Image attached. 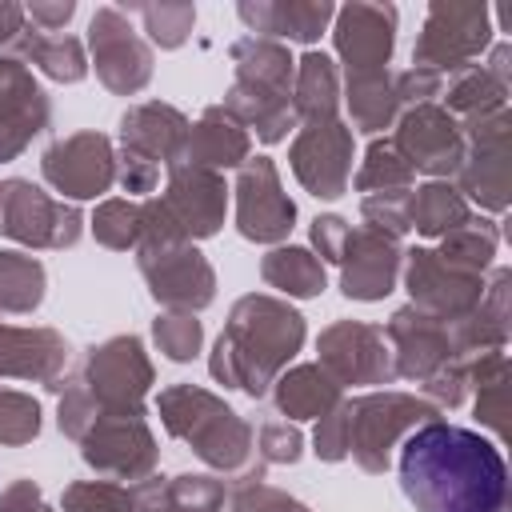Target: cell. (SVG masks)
I'll return each mask as SVG.
<instances>
[{
	"label": "cell",
	"instance_id": "1",
	"mask_svg": "<svg viewBox=\"0 0 512 512\" xmlns=\"http://www.w3.org/2000/svg\"><path fill=\"white\" fill-rule=\"evenodd\" d=\"M400 488L416 512H504L508 468L480 432L428 420L400 444Z\"/></svg>",
	"mask_w": 512,
	"mask_h": 512
},
{
	"label": "cell",
	"instance_id": "2",
	"mask_svg": "<svg viewBox=\"0 0 512 512\" xmlns=\"http://www.w3.org/2000/svg\"><path fill=\"white\" fill-rule=\"evenodd\" d=\"M304 344V316L276 296H244L212 352V376L224 388L264 396L280 368Z\"/></svg>",
	"mask_w": 512,
	"mask_h": 512
},
{
	"label": "cell",
	"instance_id": "3",
	"mask_svg": "<svg viewBox=\"0 0 512 512\" xmlns=\"http://www.w3.org/2000/svg\"><path fill=\"white\" fill-rule=\"evenodd\" d=\"M160 420L204 464H212L220 472L260 476V468H252V428L212 392H204L196 384L164 388L160 392Z\"/></svg>",
	"mask_w": 512,
	"mask_h": 512
},
{
	"label": "cell",
	"instance_id": "4",
	"mask_svg": "<svg viewBox=\"0 0 512 512\" xmlns=\"http://www.w3.org/2000/svg\"><path fill=\"white\" fill-rule=\"evenodd\" d=\"M440 408L428 400H416L408 392H372L360 400H348V456L364 472H384L392 448L420 424L436 420Z\"/></svg>",
	"mask_w": 512,
	"mask_h": 512
},
{
	"label": "cell",
	"instance_id": "5",
	"mask_svg": "<svg viewBox=\"0 0 512 512\" xmlns=\"http://www.w3.org/2000/svg\"><path fill=\"white\" fill-rule=\"evenodd\" d=\"M492 12L488 4L468 0H436L424 16V32L412 48V64L432 72H460L492 44Z\"/></svg>",
	"mask_w": 512,
	"mask_h": 512
},
{
	"label": "cell",
	"instance_id": "6",
	"mask_svg": "<svg viewBox=\"0 0 512 512\" xmlns=\"http://www.w3.org/2000/svg\"><path fill=\"white\" fill-rule=\"evenodd\" d=\"M80 384L96 400L100 416L140 412V400L152 384V364L144 356V344L136 336H112L100 348L88 352Z\"/></svg>",
	"mask_w": 512,
	"mask_h": 512
},
{
	"label": "cell",
	"instance_id": "7",
	"mask_svg": "<svg viewBox=\"0 0 512 512\" xmlns=\"http://www.w3.org/2000/svg\"><path fill=\"white\" fill-rule=\"evenodd\" d=\"M508 132H512L508 108L468 120V132H464L468 152H464V164L456 172L460 176L456 192H468L472 200H480V208H492V212H500L508 204V188H512Z\"/></svg>",
	"mask_w": 512,
	"mask_h": 512
},
{
	"label": "cell",
	"instance_id": "8",
	"mask_svg": "<svg viewBox=\"0 0 512 512\" xmlns=\"http://www.w3.org/2000/svg\"><path fill=\"white\" fill-rule=\"evenodd\" d=\"M88 48L96 76L116 96H136L152 80V48L136 36L120 8H96L88 20Z\"/></svg>",
	"mask_w": 512,
	"mask_h": 512
},
{
	"label": "cell",
	"instance_id": "9",
	"mask_svg": "<svg viewBox=\"0 0 512 512\" xmlns=\"http://www.w3.org/2000/svg\"><path fill=\"white\" fill-rule=\"evenodd\" d=\"M0 236H12L32 248H64L80 236V212L72 204H56L28 180L0 184Z\"/></svg>",
	"mask_w": 512,
	"mask_h": 512
},
{
	"label": "cell",
	"instance_id": "10",
	"mask_svg": "<svg viewBox=\"0 0 512 512\" xmlns=\"http://www.w3.org/2000/svg\"><path fill=\"white\" fill-rule=\"evenodd\" d=\"M140 256V272L148 280V292L176 308V312H196L204 304H212L216 296V276L208 268V260L188 244H136Z\"/></svg>",
	"mask_w": 512,
	"mask_h": 512
},
{
	"label": "cell",
	"instance_id": "11",
	"mask_svg": "<svg viewBox=\"0 0 512 512\" xmlns=\"http://www.w3.org/2000/svg\"><path fill=\"white\" fill-rule=\"evenodd\" d=\"M396 152L408 160L412 172H428V176H452L464 164V128L452 120L448 108L436 104H420L408 108L396 124Z\"/></svg>",
	"mask_w": 512,
	"mask_h": 512
},
{
	"label": "cell",
	"instance_id": "12",
	"mask_svg": "<svg viewBox=\"0 0 512 512\" xmlns=\"http://www.w3.org/2000/svg\"><path fill=\"white\" fill-rule=\"evenodd\" d=\"M320 368L336 384H388L396 376L384 328L340 320L320 332Z\"/></svg>",
	"mask_w": 512,
	"mask_h": 512
},
{
	"label": "cell",
	"instance_id": "13",
	"mask_svg": "<svg viewBox=\"0 0 512 512\" xmlns=\"http://www.w3.org/2000/svg\"><path fill=\"white\" fill-rule=\"evenodd\" d=\"M80 456L104 472V476H120V480H140L152 472L156 464V440L144 424L140 412H120V416H100L84 440H80Z\"/></svg>",
	"mask_w": 512,
	"mask_h": 512
},
{
	"label": "cell",
	"instance_id": "14",
	"mask_svg": "<svg viewBox=\"0 0 512 512\" xmlns=\"http://www.w3.org/2000/svg\"><path fill=\"white\" fill-rule=\"evenodd\" d=\"M292 172L312 196L336 200L352 176V128L340 120L304 124L292 144Z\"/></svg>",
	"mask_w": 512,
	"mask_h": 512
},
{
	"label": "cell",
	"instance_id": "15",
	"mask_svg": "<svg viewBox=\"0 0 512 512\" xmlns=\"http://www.w3.org/2000/svg\"><path fill=\"white\" fill-rule=\"evenodd\" d=\"M408 292H412V308H420L444 324H456L480 304L484 284H480V276H468V272L452 268L448 260H440V252L412 248L408 252Z\"/></svg>",
	"mask_w": 512,
	"mask_h": 512
},
{
	"label": "cell",
	"instance_id": "16",
	"mask_svg": "<svg viewBox=\"0 0 512 512\" xmlns=\"http://www.w3.org/2000/svg\"><path fill=\"white\" fill-rule=\"evenodd\" d=\"M292 220H296V204L280 188L276 164L268 156L248 160L240 180H236V228H240V236H248L256 244H272V240H284L292 232Z\"/></svg>",
	"mask_w": 512,
	"mask_h": 512
},
{
	"label": "cell",
	"instance_id": "17",
	"mask_svg": "<svg viewBox=\"0 0 512 512\" xmlns=\"http://www.w3.org/2000/svg\"><path fill=\"white\" fill-rule=\"evenodd\" d=\"M40 168H44V180L72 200L100 196L116 180V156H112L108 136L100 132H76L68 140H56L44 152Z\"/></svg>",
	"mask_w": 512,
	"mask_h": 512
},
{
	"label": "cell",
	"instance_id": "18",
	"mask_svg": "<svg viewBox=\"0 0 512 512\" xmlns=\"http://www.w3.org/2000/svg\"><path fill=\"white\" fill-rule=\"evenodd\" d=\"M164 220L176 228L180 240L192 236H212L224 224V204H228V188L216 172L208 168H192V164H172V180L168 192L156 200Z\"/></svg>",
	"mask_w": 512,
	"mask_h": 512
},
{
	"label": "cell",
	"instance_id": "19",
	"mask_svg": "<svg viewBox=\"0 0 512 512\" xmlns=\"http://www.w3.org/2000/svg\"><path fill=\"white\" fill-rule=\"evenodd\" d=\"M336 52L348 68V76L360 72H384L388 56L396 48V8L392 4H348L336 8Z\"/></svg>",
	"mask_w": 512,
	"mask_h": 512
},
{
	"label": "cell",
	"instance_id": "20",
	"mask_svg": "<svg viewBox=\"0 0 512 512\" xmlns=\"http://www.w3.org/2000/svg\"><path fill=\"white\" fill-rule=\"evenodd\" d=\"M388 340H392V364H396V376H408V380H428L436 368H444L448 360H456V344H452V324L420 312V308H400L392 320H388Z\"/></svg>",
	"mask_w": 512,
	"mask_h": 512
},
{
	"label": "cell",
	"instance_id": "21",
	"mask_svg": "<svg viewBox=\"0 0 512 512\" xmlns=\"http://www.w3.org/2000/svg\"><path fill=\"white\" fill-rule=\"evenodd\" d=\"M52 120L48 96L36 88L20 60H0V164L20 156L32 136H40Z\"/></svg>",
	"mask_w": 512,
	"mask_h": 512
},
{
	"label": "cell",
	"instance_id": "22",
	"mask_svg": "<svg viewBox=\"0 0 512 512\" xmlns=\"http://www.w3.org/2000/svg\"><path fill=\"white\" fill-rule=\"evenodd\" d=\"M340 272V288L352 300H384L396 284V268H400V248L396 236H384L376 228H348L344 252L336 260Z\"/></svg>",
	"mask_w": 512,
	"mask_h": 512
},
{
	"label": "cell",
	"instance_id": "23",
	"mask_svg": "<svg viewBox=\"0 0 512 512\" xmlns=\"http://www.w3.org/2000/svg\"><path fill=\"white\" fill-rule=\"evenodd\" d=\"M120 140L124 152H136L152 164H180L184 160V140H188V120L172 104H136L120 116Z\"/></svg>",
	"mask_w": 512,
	"mask_h": 512
},
{
	"label": "cell",
	"instance_id": "24",
	"mask_svg": "<svg viewBox=\"0 0 512 512\" xmlns=\"http://www.w3.org/2000/svg\"><path fill=\"white\" fill-rule=\"evenodd\" d=\"M68 360V344L52 328H8L0 324V376L44 380L60 392V368Z\"/></svg>",
	"mask_w": 512,
	"mask_h": 512
},
{
	"label": "cell",
	"instance_id": "25",
	"mask_svg": "<svg viewBox=\"0 0 512 512\" xmlns=\"http://www.w3.org/2000/svg\"><path fill=\"white\" fill-rule=\"evenodd\" d=\"M240 20L256 32V36H284V40H300V44H316L320 32L328 28V20L336 16V8L328 0H256V4H240L236 8Z\"/></svg>",
	"mask_w": 512,
	"mask_h": 512
},
{
	"label": "cell",
	"instance_id": "26",
	"mask_svg": "<svg viewBox=\"0 0 512 512\" xmlns=\"http://www.w3.org/2000/svg\"><path fill=\"white\" fill-rule=\"evenodd\" d=\"M248 160V132L224 112V108H208L192 128H188V140H184V160L180 164H192V168H236Z\"/></svg>",
	"mask_w": 512,
	"mask_h": 512
},
{
	"label": "cell",
	"instance_id": "27",
	"mask_svg": "<svg viewBox=\"0 0 512 512\" xmlns=\"http://www.w3.org/2000/svg\"><path fill=\"white\" fill-rule=\"evenodd\" d=\"M272 400L288 420H312V416H328L340 404V384L320 364H300L276 376Z\"/></svg>",
	"mask_w": 512,
	"mask_h": 512
},
{
	"label": "cell",
	"instance_id": "28",
	"mask_svg": "<svg viewBox=\"0 0 512 512\" xmlns=\"http://www.w3.org/2000/svg\"><path fill=\"white\" fill-rule=\"evenodd\" d=\"M12 60L20 64H36L40 72H48L52 80L76 84L88 76V60L76 36H60V32H40L32 24H24L20 40L12 44Z\"/></svg>",
	"mask_w": 512,
	"mask_h": 512
},
{
	"label": "cell",
	"instance_id": "29",
	"mask_svg": "<svg viewBox=\"0 0 512 512\" xmlns=\"http://www.w3.org/2000/svg\"><path fill=\"white\" fill-rule=\"evenodd\" d=\"M232 64H236V80H240V84L292 96L296 60L288 56L284 44L264 40V36H244V40L232 44Z\"/></svg>",
	"mask_w": 512,
	"mask_h": 512
},
{
	"label": "cell",
	"instance_id": "30",
	"mask_svg": "<svg viewBox=\"0 0 512 512\" xmlns=\"http://www.w3.org/2000/svg\"><path fill=\"white\" fill-rule=\"evenodd\" d=\"M336 104H340L336 64L324 52H304L296 60V76H292V112L304 116V124L336 120Z\"/></svg>",
	"mask_w": 512,
	"mask_h": 512
},
{
	"label": "cell",
	"instance_id": "31",
	"mask_svg": "<svg viewBox=\"0 0 512 512\" xmlns=\"http://www.w3.org/2000/svg\"><path fill=\"white\" fill-rule=\"evenodd\" d=\"M468 384L476 388V420L504 436V416H508V356H504V348L476 352V360L468 364Z\"/></svg>",
	"mask_w": 512,
	"mask_h": 512
},
{
	"label": "cell",
	"instance_id": "32",
	"mask_svg": "<svg viewBox=\"0 0 512 512\" xmlns=\"http://www.w3.org/2000/svg\"><path fill=\"white\" fill-rule=\"evenodd\" d=\"M464 220H468V204L444 180H432L408 196V228H416L424 236H448Z\"/></svg>",
	"mask_w": 512,
	"mask_h": 512
},
{
	"label": "cell",
	"instance_id": "33",
	"mask_svg": "<svg viewBox=\"0 0 512 512\" xmlns=\"http://www.w3.org/2000/svg\"><path fill=\"white\" fill-rule=\"evenodd\" d=\"M348 108L360 132H380L396 120V96H392V76L384 72H360L348 76Z\"/></svg>",
	"mask_w": 512,
	"mask_h": 512
},
{
	"label": "cell",
	"instance_id": "34",
	"mask_svg": "<svg viewBox=\"0 0 512 512\" xmlns=\"http://www.w3.org/2000/svg\"><path fill=\"white\" fill-rule=\"evenodd\" d=\"M448 108L476 120V116H488V112H500L504 100H508V88L484 68V64H468L460 72H452L448 80Z\"/></svg>",
	"mask_w": 512,
	"mask_h": 512
},
{
	"label": "cell",
	"instance_id": "35",
	"mask_svg": "<svg viewBox=\"0 0 512 512\" xmlns=\"http://www.w3.org/2000/svg\"><path fill=\"white\" fill-rule=\"evenodd\" d=\"M264 280L288 296H320L324 292V264L308 248H276L264 256Z\"/></svg>",
	"mask_w": 512,
	"mask_h": 512
},
{
	"label": "cell",
	"instance_id": "36",
	"mask_svg": "<svg viewBox=\"0 0 512 512\" xmlns=\"http://www.w3.org/2000/svg\"><path fill=\"white\" fill-rule=\"evenodd\" d=\"M444 244H440V260H448L452 268H460V272H468V276H480L488 264H492V256H496V224L492 220H464L460 228H452L448 236H440Z\"/></svg>",
	"mask_w": 512,
	"mask_h": 512
},
{
	"label": "cell",
	"instance_id": "37",
	"mask_svg": "<svg viewBox=\"0 0 512 512\" xmlns=\"http://www.w3.org/2000/svg\"><path fill=\"white\" fill-rule=\"evenodd\" d=\"M44 300V268L24 252H0V308L32 312Z\"/></svg>",
	"mask_w": 512,
	"mask_h": 512
},
{
	"label": "cell",
	"instance_id": "38",
	"mask_svg": "<svg viewBox=\"0 0 512 512\" xmlns=\"http://www.w3.org/2000/svg\"><path fill=\"white\" fill-rule=\"evenodd\" d=\"M408 184H412L408 160L396 152L392 140H376L368 148L364 168L356 172V188L368 192V196H376V192H408Z\"/></svg>",
	"mask_w": 512,
	"mask_h": 512
},
{
	"label": "cell",
	"instance_id": "39",
	"mask_svg": "<svg viewBox=\"0 0 512 512\" xmlns=\"http://www.w3.org/2000/svg\"><path fill=\"white\" fill-rule=\"evenodd\" d=\"M124 16L136 12L144 20V32L152 36V44L160 48H180L196 24V8L192 4H124Z\"/></svg>",
	"mask_w": 512,
	"mask_h": 512
},
{
	"label": "cell",
	"instance_id": "40",
	"mask_svg": "<svg viewBox=\"0 0 512 512\" xmlns=\"http://www.w3.org/2000/svg\"><path fill=\"white\" fill-rule=\"evenodd\" d=\"M140 228H144V208L128 204V200H104L96 208V216H92V232L108 248L140 244Z\"/></svg>",
	"mask_w": 512,
	"mask_h": 512
},
{
	"label": "cell",
	"instance_id": "41",
	"mask_svg": "<svg viewBox=\"0 0 512 512\" xmlns=\"http://www.w3.org/2000/svg\"><path fill=\"white\" fill-rule=\"evenodd\" d=\"M152 336L160 344V352L168 360H192L200 352V340H204V328L192 312H168L152 324Z\"/></svg>",
	"mask_w": 512,
	"mask_h": 512
},
{
	"label": "cell",
	"instance_id": "42",
	"mask_svg": "<svg viewBox=\"0 0 512 512\" xmlns=\"http://www.w3.org/2000/svg\"><path fill=\"white\" fill-rule=\"evenodd\" d=\"M40 432V404L24 392L0 388V444H28Z\"/></svg>",
	"mask_w": 512,
	"mask_h": 512
},
{
	"label": "cell",
	"instance_id": "43",
	"mask_svg": "<svg viewBox=\"0 0 512 512\" xmlns=\"http://www.w3.org/2000/svg\"><path fill=\"white\" fill-rule=\"evenodd\" d=\"M168 504L176 512H224V484L212 476H176L168 480Z\"/></svg>",
	"mask_w": 512,
	"mask_h": 512
},
{
	"label": "cell",
	"instance_id": "44",
	"mask_svg": "<svg viewBox=\"0 0 512 512\" xmlns=\"http://www.w3.org/2000/svg\"><path fill=\"white\" fill-rule=\"evenodd\" d=\"M64 512H136L132 492L104 484V480H84L64 492Z\"/></svg>",
	"mask_w": 512,
	"mask_h": 512
},
{
	"label": "cell",
	"instance_id": "45",
	"mask_svg": "<svg viewBox=\"0 0 512 512\" xmlns=\"http://www.w3.org/2000/svg\"><path fill=\"white\" fill-rule=\"evenodd\" d=\"M228 512H308V508L296 504L292 496L260 484V476H240V484L232 488Z\"/></svg>",
	"mask_w": 512,
	"mask_h": 512
},
{
	"label": "cell",
	"instance_id": "46",
	"mask_svg": "<svg viewBox=\"0 0 512 512\" xmlns=\"http://www.w3.org/2000/svg\"><path fill=\"white\" fill-rule=\"evenodd\" d=\"M364 228H376L384 236L408 232V192H376V196H364Z\"/></svg>",
	"mask_w": 512,
	"mask_h": 512
},
{
	"label": "cell",
	"instance_id": "47",
	"mask_svg": "<svg viewBox=\"0 0 512 512\" xmlns=\"http://www.w3.org/2000/svg\"><path fill=\"white\" fill-rule=\"evenodd\" d=\"M440 84H444L440 72L412 64V68H404V72L392 76V96H396V104L420 108V104H432V96H440Z\"/></svg>",
	"mask_w": 512,
	"mask_h": 512
},
{
	"label": "cell",
	"instance_id": "48",
	"mask_svg": "<svg viewBox=\"0 0 512 512\" xmlns=\"http://www.w3.org/2000/svg\"><path fill=\"white\" fill-rule=\"evenodd\" d=\"M312 444H316L320 460H344L348 456V400H340L328 416H320Z\"/></svg>",
	"mask_w": 512,
	"mask_h": 512
},
{
	"label": "cell",
	"instance_id": "49",
	"mask_svg": "<svg viewBox=\"0 0 512 512\" xmlns=\"http://www.w3.org/2000/svg\"><path fill=\"white\" fill-rule=\"evenodd\" d=\"M424 392H428L436 404L456 408V404L464 400V392H468V360L456 356V360H448L444 368H436V372L424 380Z\"/></svg>",
	"mask_w": 512,
	"mask_h": 512
},
{
	"label": "cell",
	"instance_id": "50",
	"mask_svg": "<svg viewBox=\"0 0 512 512\" xmlns=\"http://www.w3.org/2000/svg\"><path fill=\"white\" fill-rule=\"evenodd\" d=\"M300 432L288 424V420H268L260 428V460H272V464H296L300 460Z\"/></svg>",
	"mask_w": 512,
	"mask_h": 512
},
{
	"label": "cell",
	"instance_id": "51",
	"mask_svg": "<svg viewBox=\"0 0 512 512\" xmlns=\"http://www.w3.org/2000/svg\"><path fill=\"white\" fill-rule=\"evenodd\" d=\"M116 176H120V184L128 192H152L156 180H160V164H152V160H144L136 152H124L120 164H116Z\"/></svg>",
	"mask_w": 512,
	"mask_h": 512
},
{
	"label": "cell",
	"instance_id": "52",
	"mask_svg": "<svg viewBox=\"0 0 512 512\" xmlns=\"http://www.w3.org/2000/svg\"><path fill=\"white\" fill-rule=\"evenodd\" d=\"M344 240H348V224L340 216H316L312 220V244L320 248L324 260H340Z\"/></svg>",
	"mask_w": 512,
	"mask_h": 512
},
{
	"label": "cell",
	"instance_id": "53",
	"mask_svg": "<svg viewBox=\"0 0 512 512\" xmlns=\"http://www.w3.org/2000/svg\"><path fill=\"white\" fill-rule=\"evenodd\" d=\"M24 16H28V24L40 28V32H60V28L76 16V4H72V0H56V4L32 0V4L24 8Z\"/></svg>",
	"mask_w": 512,
	"mask_h": 512
},
{
	"label": "cell",
	"instance_id": "54",
	"mask_svg": "<svg viewBox=\"0 0 512 512\" xmlns=\"http://www.w3.org/2000/svg\"><path fill=\"white\" fill-rule=\"evenodd\" d=\"M40 488L32 480H16L0 492V512H40Z\"/></svg>",
	"mask_w": 512,
	"mask_h": 512
},
{
	"label": "cell",
	"instance_id": "55",
	"mask_svg": "<svg viewBox=\"0 0 512 512\" xmlns=\"http://www.w3.org/2000/svg\"><path fill=\"white\" fill-rule=\"evenodd\" d=\"M24 24H28L24 8H20V4L0 0V48H4V52H12V44H16V40H20V32H24Z\"/></svg>",
	"mask_w": 512,
	"mask_h": 512
},
{
	"label": "cell",
	"instance_id": "56",
	"mask_svg": "<svg viewBox=\"0 0 512 512\" xmlns=\"http://www.w3.org/2000/svg\"><path fill=\"white\" fill-rule=\"evenodd\" d=\"M508 60H512V44H504V40H500V44L492 48V60L484 64V68H488V72H492V76H496L504 88H508V80H512V68H508Z\"/></svg>",
	"mask_w": 512,
	"mask_h": 512
},
{
	"label": "cell",
	"instance_id": "57",
	"mask_svg": "<svg viewBox=\"0 0 512 512\" xmlns=\"http://www.w3.org/2000/svg\"><path fill=\"white\" fill-rule=\"evenodd\" d=\"M40 512H48V508H40Z\"/></svg>",
	"mask_w": 512,
	"mask_h": 512
}]
</instances>
